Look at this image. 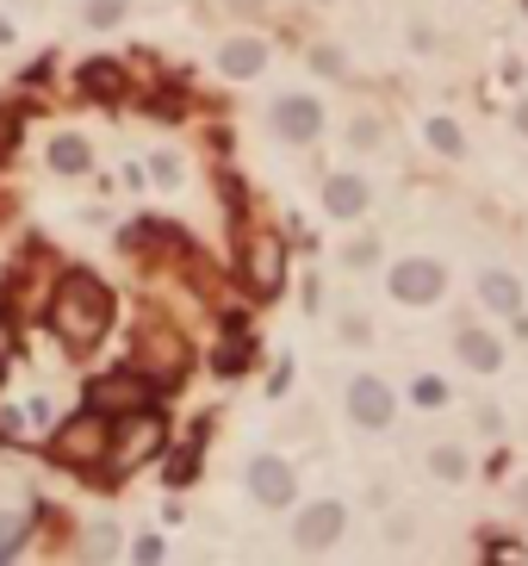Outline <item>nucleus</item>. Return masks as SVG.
Wrapping results in <instances>:
<instances>
[{"label":"nucleus","mask_w":528,"mask_h":566,"mask_svg":"<svg viewBox=\"0 0 528 566\" xmlns=\"http://www.w3.org/2000/svg\"><path fill=\"white\" fill-rule=\"evenodd\" d=\"M50 324H57V336L76 355L94 349L100 336H106V324H113V293L100 287L94 274H62L57 299H50Z\"/></svg>","instance_id":"f257e3e1"},{"label":"nucleus","mask_w":528,"mask_h":566,"mask_svg":"<svg viewBox=\"0 0 528 566\" xmlns=\"http://www.w3.org/2000/svg\"><path fill=\"white\" fill-rule=\"evenodd\" d=\"M50 454H57L62 467H106V454H113V424H100V417H69V424L50 436Z\"/></svg>","instance_id":"f03ea898"},{"label":"nucleus","mask_w":528,"mask_h":566,"mask_svg":"<svg viewBox=\"0 0 528 566\" xmlns=\"http://www.w3.org/2000/svg\"><path fill=\"white\" fill-rule=\"evenodd\" d=\"M150 398H156L150 373H137V368L106 373V380H94V392H88V405L106 411V417H131V411H150Z\"/></svg>","instance_id":"7ed1b4c3"},{"label":"nucleus","mask_w":528,"mask_h":566,"mask_svg":"<svg viewBox=\"0 0 528 566\" xmlns=\"http://www.w3.org/2000/svg\"><path fill=\"white\" fill-rule=\"evenodd\" d=\"M441 287H448V274H441V262H429V255L392 268V299H404V305H429V299H441Z\"/></svg>","instance_id":"20e7f679"},{"label":"nucleus","mask_w":528,"mask_h":566,"mask_svg":"<svg viewBox=\"0 0 528 566\" xmlns=\"http://www.w3.org/2000/svg\"><path fill=\"white\" fill-rule=\"evenodd\" d=\"M280 274H286V250L280 236H249V287H255V299L280 293Z\"/></svg>","instance_id":"39448f33"},{"label":"nucleus","mask_w":528,"mask_h":566,"mask_svg":"<svg viewBox=\"0 0 528 566\" xmlns=\"http://www.w3.org/2000/svg\"><path fill=\"white\" fill-rule=\"evenodd\" d=\"M274 125H280L286 143H311L318 125H323V106H318V100H305V94H286L280 106H274Z\"/></svg>","instance_id":"423d86ee"},{"label":"nucleus","mask_w":528,"mask_h":566,"mask_svg":"<svg viewBox=\"0 0 528 566\" xmlns=\"http://www.w3.org/2000/svg\"><path fill=\"white\" fill-rule=\"evenodd\" d=\"M249 492H255L262 505H292V467H286L280 454H262V461L249 467Z\"/></svg>","instance_id":"0eeeda50"},{"label":"nucleus","mask_w":528,"mask_h":566,"mask_svg":"<svg viewBox=\"0 0 528 566\" xmlns=\"http://www.w3.org/2000/svg\"><path fill=\"white\" fill-rule=\"evenodd\" d=\"M348 411H355V424H367V430H386L392 424V392L379 386V380H355Z\"/></svg>","instance_id":"6e6552de"},{"label":"nucleus","mask_w":528,"mask_h":566,"mask_svg":"<svg viewBox=\"0 0 528 566\" xmlns=\"http://www.w3.org/2000/svg\"><path fill=\"white\" fill-rule=\"evenodd\" d=\"M342 523H348V510H342V505H311L299 517V542L305 547H330L342 535Z\"/></svg>","instance_id":"1a4fd4ad"},{"label":"nucleus","mask_w":528,"mask_h":566,"mask_svg":"<svg viewBox=\"0 0 528 566\" xmlns=\"http://www.w3.org/2000/svg\"><path fill=\"white\" fill-rule=\"evenodd\" d=\"M323 206H330L336 218L367 212V181H360V175H330V187H323Z\"/></svg>","instance_id":"9d476101"},{"label":"nucleus","mask_w":528,"mask_h":566,"mask_svg":"<svg viewBox=\"0 0 528 566\" xmlns=\"http://www.w3.org/2000/svg\"><path fill=\"white\" fill-rule=\"evenodd\" d=\"M218 69H225V76H237V81L262 76V69H267V44H255V38H237V44H225V57H218Z\"/></svg>","instance_id":"9b49d317"},{"label":"nucleus","mask_w":528,"mask_h":566,"mask_svg":"<svg viewBox=\"0 0 528 566\" xmlns=\"http://www.w3.org/2000/svg\"><path fill=\"white\" fill-rule=\"evenodd\" d=\"M454 349L467 355V368H479V373H497V368H504V349H497L485 331H460V336H454Z\"/></svg>","instance_id":"f8f14e48"},{"label":"nucleus","mask_w":528,"mask_h":566,"mask_svg":"<svg viewBox=\"0 0 528 566\" xmlns=\"http://www.w3.org/2000/svg\"><path fill=\"white\" fill-rule=\"evenodd\" d=\"M479 293H485V305H497V312H516V305H523V287H516L509 274H485Z\"/></svg>","instance_id":"ddd939ff"},{"label":"nucleus","mask_w":528,"mask_h":566,"mask_svg":"<svg viewBox=\"0 0 528 566\" xmlns=\"http://www.w3.org/2000/svg\"><path fill=\"white\" fill-rule=\"evenodd\" d=\"M50 169L81 175V169H88V143H81V137H57V143H50Z\"/></svg>","instance_id":"4468645a"},{"label":"nucleus","mask_w":528,"mask_h":566,"mask_svg":"<svg viewBox=\"0 0 528 566\" xmlns=\"http://www.w3.org/2000/svg\"><path fill=\"white\" fill-rule=\"evenodd\" d=\"M429 143L435 150H448V157H460V131H454L448 118H429Z\"/></svg>","instance_id":"2eb2a0df"},{"label":"nucleus","mask_w":528,"mask_h":566,"mask_svg":"<svg viewBox=\"0 0 528 566\" xmlns=\"http://www.w3.org/2000/svg\"><path fill=\"white\" fill-rule=\"evenodd\" d=\"M88 88H94V94H113L118 69H113V62H88Z\"/></svg>","instance_id":"dca6fc26"},{"label":"nucleus","mask_w":528,"mask_h":566,"mask_svg":"<svg viewBox=\"0 0 528 566\" xmlns=\"http://www.w3.org/2000/svg\"><path fill=\"white\" fill-rule=\"evenodd\" d=\"M429 467L441 473V480H460V473H467V461H460L454 449H435V454H429Z\"/></svg>","instance_id":"f3484780"},{"label":"nucleus","mask_w":528,"mask_h":566,"mask_svg":"<svg viewBox=\"0 0 528 566\" xmlns=\"http://www.w3.org/2000/svg\"><path fill=\"white\" fill-rule=\"evenodd\" d=\"M125 13V0H88V25H113Z\"/></svg>","instance_id":"a211bd4d"},{"label":"nucleus","mask_w":528,"mask_h":566,"mask_svg":"<svg viewBox=\"0 0 528 566\" xmlns=\"http://www.w3.org/2000/svg\"><path fill=\"white\" fill-rule=\"evenodd\" d=\"M348 143H360V150H374V143H379V125H367V118H360V125H348Z\"/></svg>","instance_id":"6ab92c4d"},{"label":"nucleus","mask_w":528,"mask_h":566,"mask_svg":"<svg viewBox=\"0 0 528 566\" xmlns=\"http://www.w3.org/2000/svg\"><path fill=\"white\" fill-rule=\"evenodd\" d=\"M156 181H169V187H174V181H181V162H174V157H156Z\"/></svg>","instance_id":"aec40b11"},{"label":"nucleus","mask_w":528,"mask_h":566,"mask_svg":"<svg viewBox=\"0 0 528 566\" xmlns=\"http://www.w3.org/2000/svg\"><path fill=\"white\" fill-rule=\"evenodd\" d=\"M13 542H20V529H13V517H0V554H7Z\"/></svg>","instance_id":"412c9836"},{"label":"nucleus","mask_w":528,"mask_h":566,"mask_svg":"<svg viewBox=\"0 0 528 566\" xmlns=\"http://www.w3.org/2000/svg\"><path fill=\"white\" fill-rule=\"evenodd\" d=\"M516 131H523V137H528V106H523V113H516Z\"/></svg>","instance_id":"4be33fe9"},{"label":"nucleus","mask_w":528,"mask_h":566,"mask_svg":"<svg viewBox=\"0 0 528 566\" xmlns=\"http://www.w3.org/2000/svg\"><path fill=\"white\" fill-rule=\"evenodd\" d=\"M7 38H13V25H7V20H0V44H7Z\"/></svg>","instance_id":"5701e85b"}]
</instances>
